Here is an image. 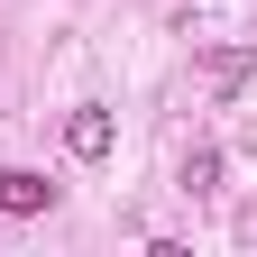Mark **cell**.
<instances>
[{
    "instance_id": "6da1fadb",
    "label": "cell",
    "mask_w": 257,
    "mask_h": 257,
    "mask_svg": "<svg viewBox=\"0 0 257 257\" xmlns=\"http://www.w3.org/2000/svg\"><path fill=\"white\" fill-rule=\"evenodd\" d=\"M37 211H55V184L28 166H0V220H37Z\"/></svg>"
},
{
    "instance_id": "7a4b0ae2",
    "label": "cell",
    "mask_w": 257,
    "mask_h": 257,
    "mask_svg": "<svg viewBox=\"0 0 257 257\" xmlns=\"http://www.w3.org/2000/svg\"><path fill=\"white\" fill-rule=\"evenodd\" d=\"M110 138H119V128H110V110H101V101H83L74 119H64V147H74L83 166H101V156H110Z\"/></svg>"
},
{
    "instance_id": "3957f363",
    "label": "cell",
    "mask_w": 257,
    "mask_h": 257,
    "mask_svg": "<svg viewBox=\"0 0 257 257\" xmlns=\"http://www.w3.org/2000/svg\"><path fill=\"white\" fill-rule=\"evenodd\" d=\"M248 74H257V46H220V55H211V92H220V101L248 92Z\"/></svg>"
},
{
    "instance_id": "277c9868",
    "label": "cell",
    "mask_w": 257,
    "mask_h": 257,
    "mask_svg": "<svg viewBox=\"0 0 257 257\" xmlns=\"http://www.w3.org/2000/svg\"><path fill=\"white\" fill-rule=\"evenodd\" d=\"M184 193H220V147H193L184 156Z\"/></svg>"
}]
</instances>
